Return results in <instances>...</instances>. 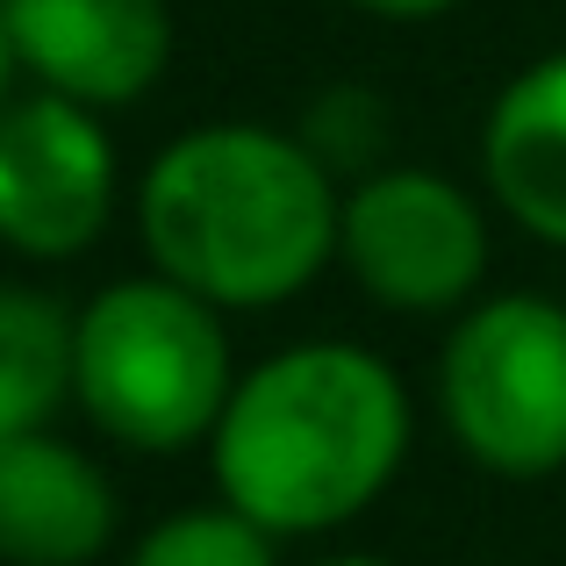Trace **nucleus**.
Listing matches in <instances>:
<instances>
[{"label": "nucleus", "mask_w": 566, "mask_h": 566, "mask_svg": "<svg viewBox=\"0 0 566 566\" xmlns=\"http://www.w3.org/2000/svg\"><path fill=\"white\" fill-rule=\"evenodd\" d=\"M308 566H395V559H380V553H331V559H308Z\"/></svg>", "instance_id": "2eb2a0df"}, {"label": "nucleus", "mask_w": 566, "mask_h": 566, "mask_svg": "<svg viewBox=\"0 0 566 566\" xmlns=\"http://www.w3.org/2000/svg\"><path fill=\"white\" fill-rule=\"evenodd\" d=\"M273 531L237 516L230 502H201V510H172L123 553V566H280Z\"/></svg>", "instance_id": "9b49d317"}, {"label": "nucleus", "mask_w": 566, "mask_h": 566, "mask_svg": "<svg viewBox=\"0 0 566 566\" xmlns=\"http://www.w3.org/2000/svg\"><path fill=\"white\" fill-rule=\"evenodd\" d=\"M0 14L22 86L94 115L151 101L180 51L172 0H0Z\"/></svg>", "instance_id": "0eeeda50"}, {"label": "nucleus", "mask_w": 566, "mask_h": 566, "mask_svg": "<svg viewBox=\"0 0 566 566\" xmlns=\"http://www.w3.org/2000/svg\"><path fill=\"white\" fill-rule=\"evenodd\" d=\"M409 430V387L380 352L302 337L237 374L208 438V481L273 538H331L395 488Z\"/></svg>", "instance_id": "f03ea898"}, {"label": "nucleus", "mask_w": 566, "mask_h": 566, "mask_svg": "<svg viewBox=\"0 0 566 566\" xmlns=\"http://www.w3.org/2000/svg\"><path fill=\"white\" fill-rule=\"evenodd\" d=\"M123 502L86 444L57 430L0 444V566H94L115 553Z\"/></svg>", "instance_id": "6e6552de"}, {"label": "nucleus", "mask_w": 566, "mask_h": 566, "mask_svg": "<svg viewBox=\"0 0 566 566\" xmlns=\"http://www.w3.org/2000/svg\"><path fill=\"white\" fill-rule=\"evenodd\" d=\"M237 395L222 308L166 273H123L72 308V409L144 459L208 444Z\"/></svg>", "instance_id": "7ed1b4c3"}, {"label": "nucleus", "mask_w": 566, "mask_h": 566, "mask_svg": "<svg viewBox=\"0 0 566 566\" xmlns=\"http://www.w3.org/2000/svg\"><path fill=\"white\" fill-rule=\"evenodd\" d=\"M144 265L222 316H259L337 265L345 187L280 123H193L129 187Z\"/></svg>", "instance_id": "f257e3e1"}, {"label": "nucleus", "mask_w": 566, "mask_h": 566, "mask_svg": "<svg viewBox=\"0 0 566 566\" xmlns=\"http://www.w3.org/2000/svg\"><path fill=\"white\" fill-rule=\"evenodd\" d=\"M387 101L374 94L366 80H337L323 86L316 101L302 108V123H294V137L308 144V151L323 158V172H331L337 187L366 180V172L387 166Z\"/></svg>", "instance_id": "f8f14e48"}, {"label": "nucleus", "mask_w": 566, "mask_h": 566, "mask_svg": "<svg viewBox=\"0 0 566 566\" xmlns=\"http://www.w3.org/2000/svg\"><path fill=\"white\" fill-rule=\"evenodd\" d=\"M481 187L524 237L566 251V51L516 65L488 101Z\"/></svg>", "instance_id": "1a4fd4ad"}, {"label": "nucleus", "mask_w": 566, "mask_h": 566, "mask_svg": "<svg viewBox=\"0 0 566 566\" xmlns=\"http://www.w3.org/2000/svg\"><path fill=\"white\" fill-rule=\"evenodd\" d=\"M438 416L495 481L566 467V302L481 294L438 345Z\"/></svg>", "instance_id": "20e7f679"}, {"label": "nucleus", "mask_w": 566, "mask_h": 566, "mask_svg": "<svg viewBox=\"0 0 566 566\" xmlns=\"http://www.w3.org/2000/svg\"><path fill=\"white\" fill-rule=\"evenodd\" d=\"M352 14H366V22H387V29H423V22H444V14H459L467 0H345Z\"/></svg>", "instance_id": "ddd939ff"}, {"label": "nucleus", "mask_w": 566, "mask_h": 566, "mask_svg": "<svg viewBox=\"0 0 566 566\" xmlns=\"http://www.w3.org/2000/svg\"><path fill=\"white\" fill-rule=\"evenodd\" d=\"M72 401V308L29 280H0V444L51 430Z\"/></svg>", "instance_id": "9d476101"}, {"label": "nucleus", "mask_w": 566, "mask_h": 566, "mask_svg": "<svg viewBox=\"0 0 566 566\" xmlns=\"http://www.w3.org/2000/svg\"><path fill=\"white\" fill-rule=\"evenodd\" d=\"M123 208V158L108 115L80 101L14 86L0 108V251L29 265H65L108 237Z\"/></svg>", "instance_id": "423d86ee"}, {"label": "nucleus", "mask_w": 566, "mask_h": 566, "mask_svg": "<svg viewBox=\"0 0 566 566\" xmlns=\"http://www.w3.org/2000/svg\"><path fill=\"white\" fill-rule=\"evenodd\" d=\"M488 259V201L452 172L387 158L380 172L345 187L337 265L387 316H467L481 302Z\"/></svg>", "instance_id": "39448f33"}, {"label": "nucleus", "mask_w": 566, "mask_h": 566, "mask_svg": "<svg viewBox=\"0 0 566 566\" xmlns=\"http://www.w3.org/2000/svg\"><path fill=\"white\" fill-rule=\"evenodd\" d=\"M14 80H22V72H14V43H8V14H0V108H8V101H14Z\"/></svg>", "instance_id": "4468645a"}]
</instances>
